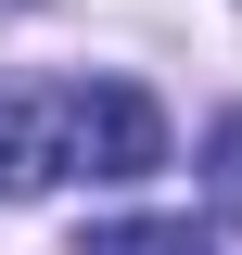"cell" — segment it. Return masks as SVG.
<instances>
[{"label": "cell", "mask_w": 242, "mask_h": 255, "mask_svg": "<svg viewBox=\"0 0 242 255\" xmlns=\"http://www.w3.org/2000/svg\"><path fill=\"white\" fill-rule=\"evenodd\" d=\"M38 128H51V179H153V166H166V115H153V90H127V77L64 90Z\"/></svg>", "instance_id": "cell-1"}, {"label": "cell", "mask_w": 242, "mask_h": 255, "mask_svg": "<svg viewBox=\"0 0 242 255\" xmlns=\"http://www.w3.org/2000/svg\"><path fill=\"white\" fill-rule=\"evenodd\" d=\"M77 255H217V243H204L191 217H115V230H90Z\"/></svg>", "instance_id": "cell-2"}, {"label": "cell", "mask_w": 242, "mask_h": 255, "mask_svg": "<svg viewBox=\"0 0 242 255\" xmlns=\"http://www.w3.org/2000/svg\"><path fill=\"white\" fill-rule=\"evenodd\" d=\"M204 179H217V217L242 230V115H217V140H204Z\"/></svg>", "instance_id": "cell-3"}]
</instances>
